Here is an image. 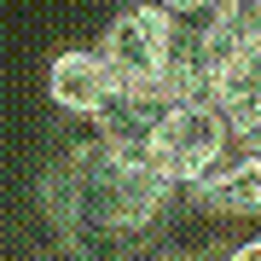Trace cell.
<instances>
[{"instance_id": "6da1fadb", "label": "cell", "mask_w": 261, "mask_h": 261, "mask_svg": "<svg viewBox=\"0 0 261 261\" xmlns=\"http://www.w3.org/2000/svg\"><path fill=\"white\" fill-rule=\"evenodd\" d=\"M41 197H47V215L64 226V244L75 250H93L111 261L122 244L145 238L151 226L168 215L174 203V186L145 163H122L93 140L70 145L64 157L53 163V174L41 180Z\"/></svg>"}, {"instance_id": "7a4b0ae2", "label": "cell", "mask_w": 261, "mask_h": 261, "mask_svg": "<svg viewBox=\"0 0 261 261\" xmlns=\"http://www.w3.org/2000/svg\"><path fill=\"white\" fill-rule=\"evenodd\" d=\"M99 53L111 58L122 93L140 99V105L168 111L180 99H209L203 53H197V23L163 12L157 0H140V6L116 12L105 41H99Z\"/></svg>"}, {"instance_id": "3957f363", "label": "cell", "mask_w": 261, "mask_h": 261, "mask_svg": "<svg viewBox=\"0 0 261 261\" xmlns=\"http://www.w3.org/2000/svg\"><path fill=\"white\" fill-rule=\"evenodd\" d=\"M226 151H232V128H226L221 105L215 99H180L168 111H157V128H151V145H145V168H157L174 192H192Z\"/></svg>"}, {"instance_id": "277c9868", "label": "cell", "mask_w": 261, "mask_h": 261, "mask_svg": "<svg viewBox=\"0 0 261 261\" xmlns=\"http://www.w3.org/2000/svg\"><path fill=\"white\" fill-rule=\"evenodd\" d=\"M47 99L64 116L99 122L122 99V82H116L111 58L99 47H64V53H53V64H47Z\"/></svg>"}, {"instance_id": "5b68a950", "label": "cell", "mask_w": 261, "mask_h": 261, "mask_svg": "<svg viewBox=\"0 0 261 261\" xmlns=\"http://www.w3.org/2000/svg\"><path fill=\"white\" fill-rule=\"evenodd\" d=\"M186 197L203 215H215V221H255L261 215V151H238L232 145Z\"/></svg>"}, {"instance_id": "8992f818", "label": "cell", "mask_w": 261, "mask_h": 261, "mask_svg": "<svg viewBox=\"0 0 261 261\" xmlns=\"http://www.w3.org/2000/svg\"><path fill=\"white\" fill-rule=\"evenodd\" d=\"M226 116V128H232V145L238 151H261V87H244V93H226L215 99Z\"/></svg>"}, {"instance_id": "52a82bcc", "label": "cell", "mask_w": 261, "mask_h": 261, "mask_svg": "<svg viewBox=\"0 0 261 261\" xmlns=\"http://www.w3.org/2000/svg\"><path fill=\"white\" fill-rule=\"evenodd\" d=\"M163 12H174V18H186V23H197V18H209L221 0H157Z\"/></svg>"}, {"instance_id": "ba28073f", "label": "cell", "mask_w": 261, "mask_h": 261, "mask_svg": "<svg viewBox=\"0 0 261 261\" xmlns=\"http://www.w3.org/2000/svg\"><path fill=\"white\" fill-rule=\"evenodd\" d=\"M209 261H261V238H244V244H226V250H215Z\"/></svg>"}, {"instance_id": "9c48e42d", "label": "cell", "mask_w": 261, "mask_h": 261, "mask_svg": "<svg viewBox=\"0 0 261 261\" xmlns=\"http://www.w3.org/2000/svg\"><path fill=\"white\" fill-rule=\"evenodd\" d=\"M157 261H197V255H157Z\"/></svg>"}]
</instances>
